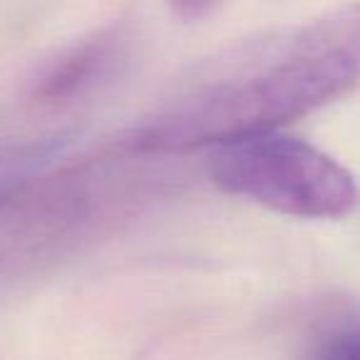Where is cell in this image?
Returning <instances> with one entry per match:
<instances>
[{"label":"cell","mask_w":360,"mask_h":360,"mask_svg":"<svg viewBox=\"0 0 360 360\" xmlns=\"http://www.w3.org/2000/svg\"><path fill=\"white\" fill-rule=\"evenodd\" d=\"M360 86V3L262 32L193 67L136 126L141 153L279 131Z\"/></svg>","instance_id":"1"},{"label":"cell","mask_w":360,"mask_h":360,"mask_svg":"<svg viewBox=\"0 0 360 360\" xmlns=\"http://www.w3.org/2000/svg\"><path fill=\"white\" fill-rule=\"evenodd\" d=\"M210 175L227 195L304 220H340L360 202L358 183L338 160L281 131L215 146Z\"/></svg>","instance_id":"2"},{"label":"cell","mask_w":360,"mask_h":360,"mask_svg":"<svg viewBox=\"0 0 360 360\" xmlns=\"http://www.w3.org/2000/svg\"><path fill=\"white\" fill-rule=\"evenodd\" d=\"M119 57L116 32H94L86 40L72 45L55 62L42 70L32 82V96L42 104H60L79 91L89 89L96 79L106 75Z\"/></svg>","instance_id":"3"},{"label":"cell","mask_w":360,"mask_h":360,"mask_svg":"<svg viewBox=\"0 0 360 360\" xmlns=\"http://www.w3.org/2000/svg\"><path fill=\"white\" fill-rule=\"evenodd\" d=\"M323 360H360V323L340 330L328 345Z\"/></svg>","instance_id":"4"},{"label":"cell","mask_w":360,"mask_h":360,"mask_svg":"<svg viewBox=\"0 0 360 360\" xmlns=\"http://www.w3.org/2000/svg\"><path fill=\"white\" fill-rule=\"evenodd\" d=\"M220 0H168L170 11L180 18V20H202L205 15H210L217 8Z\"/></svg>","instance_id":"5"}]
</instances>
